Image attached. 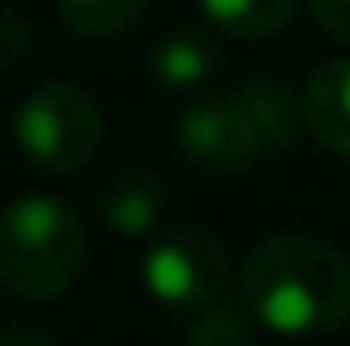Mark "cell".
Returning a JSON list of instances; mask_svg holds the SVG:
<instances>
[{"label": "cell", "instance_id": "4fadbf2b", "mask_svg": "<svg viewBox=\"0 0 350 346\" xmlns=\"http://www.w3.org/2000/svg\"><path fill=\"white\" fill-rule=\"evenodd\" d=\"M315 23L324 27V36H333L337 44H350V0H306Z\"/></svg>", "mask_w": 350, "mask_h": 346}, {"label": "cell", "instance_id": "8992f818", "mask_svg": "<svg viewBox=\"0 0 350 346\" xmlns=\"http://www.w3.org/2000/svg\"><path fill=\"white\" fill-rule=\"evenodd\" d=\"M301 129L324 151L350 160V58H328L310 71L297 98Z\"/></svg>", "mask_w": 350, "mask_h": 346}, {"label": "cell", "instance_id": "5bb4252c", "mask_svg": "<svg viewBox=\"0 0 350 346\" xmlns=\"http://www.w3.org/2000/svg\"><path fill=\"white\" fill-rule=\"evenodd\" d=\"M31 53V27L18 14H0V62H18Z\"/></svg>", "mask_w": 350, "mask_h": 346}, {"label": "cell", "instance_id": "7a4b0ae2", "mask_svg": "<svg viewBox=\"0 0 350 346\" xmlns=\"http://www.w3.org/2000/svg\"><path fill=\"white\" fill-rule=\"evenodd\" d=\"M89 258L85 222L53 196H23L0 213V289L23 302H53Z\"/></svg>", "mask_w": 350, "mask_h": 346}, {"label": "cell", "instance_id": "52a82bcc", "mask_svg": "<svg viewBox=\"0 0 350 346\" xmlns=\"http://www.w3.org/2000/svg\"><path fill=\"white\" fill-rule=\"evenodd\" d=\"M98 213L124 240L151 235L164 222V182L142 165H120L98 187Z\"/></svg>", "mask_w": 350, "mask_h": 346}, {"label": "cell", "instance_id": "8fae6325", "mask_svg": "<svg viewBox=\"0 0 350 346\" xmlns=\"http://www.w3.org/2000/svg\"><path fill=\"white\" fill-rule=\"evenodd\" d=\"M200 5L217 31L239 36V40H262L288 27L297 0H200Z\"/></svg>", "mask_w": 350, "mask_h": 346}, {"label": "cell", "instance_id": "3957f363", "mask_svg": "<svg viewBox=\"0 0 350 346\" xmlns=\"http://www.w3.org/2000/svg\"><path fill=\"white\" fill-rule=\"evenodd\" d=\"M18 147L44 173H76L103 147V107L71 80L40 85L18 111Z\"/></svg>", "mask_w": 350, "mask_h": 346}, {"label": "cell", "instance_id": "277c9868", "mask_svg": "<svg viewBox=\"0 0 350 346\" xmlns=\"http://www.w3.org/2000/svg\"><path fill=\"white\" fill-rule=\"evenodd\" d=\"M142 276L155 302L196 311V306L213 302L217 293H226L231 253L208 226H173L151 244Z\"/></svg>", "mask_w": 350, "mask_h": 346}, {"label": "cell", "instance_id": "9c48e42d", "mask_svg": "<svg viewBox=\"0 0 350 346\" xmlns=\"http://www.w3.org/2000/svg\"><path fill=\"white\" fill-rule=\"evenodd\" d=\"M235 94L244 98V107L253 111L257 129L266 133L271 156L284 151V147H293V138L301 133V107H297V98H293V89L284 85V80H244Z\"/></svg>", "mask_w": 350, "mask_h": 346}, {"label": "cell", "instance_id": "5b68a950", "mask_svg": "<svg viewBox=\"0 0 350 346\" xmlns=\"http://www.w3.org/2000/svg\"><path fill=\"white\" fill-rule=\"evenodd\" d=\"M178 142L191 165L217 173V178L244 173L271 156L266 133L257 129L253 111L244 107L239 94H213V98H200L196 107H187V116L178 124Z\"/></svg>", "mask_w": 350, "mask_h": 346}, {"label": "cell", "instance_id": "9a60e30c", "mask_svg": "<svg viewBox=\"0 0 350 346\" xmlns=\"http://www.w3.org/2000/svg\"><path fill=\"white\" fill-rule=\"evenodd\" d=\"M0 346H58V342L31 324H0Z\"/></svg>", "mask_w": 350, "mask_h": 346}, {"label": "cell", "instance_id": "ba28073f", "mask_svg": "<svg viewBox=\"0 0 350 346\" xmlns=\"http://www.w3.org/2000/svg\"><path fill=\"white\" fill-rule=\"evenodd\" d=\"M217 67H222V49L208 31H196V27H178V31L160 36L151 49V76L169 89H196Z\"/></svg>", "mask_w": 350, "mask_h": 346}, {"label": "cell", "instance_id": "30bf717a", "mask_svg": "<svg viewBox=\"0 0 350 346\" xmlns=\"http://www.w3.org/2000/svg\"><path fill=\"white\" fill-rule=\"evenodd\" d=\"M262 324L253 320V311L244 306V297L217 293L213 302L196 306L187 324V346H257Z\"/></svg>", "mask_w": 350, "mask_h": 346}, {"label": "cell", "instance_id": "6da1fadb", "mask_svg": "<svg viewBox=\"0 0 350 346\" xmlns=\"http://www.w3.org/2000/svg\"><path fill=\"white\" fill-rule=\"evenodd\" d=\"M235 293L266 333L324 338L350 320V258L319 235L284 231L248 253Z\"/></svg>", "mask_w": 350, "mask_h": 346}, {"label": "cell", "instance_id": "7c38bea8", "mask_svg": "<svg viewBox=\"0 0 350 346\" xmlns=\"http://www.w3.org/2000/svg\"><path fill=\"white\" fill-rule=\"evenodd\" d=\"M151 0H58L62 23L85 40H116L142 23Z\"/></svg>", "mask_w": 350, "mask_h": 346}]
</instances>
